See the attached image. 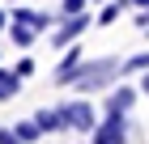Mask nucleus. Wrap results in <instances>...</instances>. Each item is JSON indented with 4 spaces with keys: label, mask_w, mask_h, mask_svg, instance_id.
I'll return each instance as SVG.
<instances>
[{
    "label": "nucleus",
    "mask_w": 149,
    "mask_h": 144,
    "mask_svg": "<svg viewBox=\"0 0 149 144\" xmlns=\"http://www.w3.org/2000/svg\"><path fill=\"white\" fill-rule=\"evenodd\" d=\"M64 119H68V132H85L90 136L98 127V110L90 102H64Z\"/></svg>",
    "instance_id": "f03ea898"
},
{
    "label": "nucleus",
    "mask_w": 149,
    "mask_h": 144,
    "mask_svg": "<svg viewBox=\"0 0 149 144\" xmlns=\"http://www.w3.org/2000/svg\"><path fill=\"white\" fill-rule=\"evenodd\" d=\"M132 102H136V89H132V85H115L111 98H107V114H128Z\"/></svg>",
    "instance_id": "39448f33"
},
{
    "label": "nucleus",
    "mask_w": 149,
    "mask_h": 144,
    "mask_svg": "<svg viewBox=\"0 0 149 144\" xmlns=\"http://www.w3.org/2000/svg\"><path fill=\"white\" fill-rule=\"evenodd\" d=\"M90 30V13H77V17H64V25H60L56 34H51V47H72L81 38V34Z\"/></svg>",
    "instance_id": "7ed1b4c3"
},
{
    "label": "nucleus",
    "mask_w": 149,
    "mask_h": 144,
    "mask_svg": "<svg viewBox=\"0 0 149 144\" xmlns=\"http://www.w3.org/2000/svg\"><path fill=\"white\" fill-rule=\"evenodd\" d=\"M4 25H9V13H0V30H4Z\"/></svg>",
    "instance_id": "f3484780"
},
{
    "label": "nucleus",
    "mask_w": 149,
    "mask_h": 144,
    "mask_svg": "<svg viewBox=\"0 0 149 144\" xmlns=\"http://www.w3.org/2000/svg\"><path fill=\"white\" fill-rule=\"evenodd\" d=\"M90 144H128V119L124 114H107L90 132Z\"/></svg>",
    "instance_id": "f257e3e1"
},
{
    "label": "nucleus",
    "mask_w": 149,
    "mask_h": 144,
    "mask_svg": "<svg viewBox=\"0 0 149 144\" xmlns=\"http://www.w3.org/2000/svg\"><path fill=\"white\" fill-rule=\"evenodd\" d=\"M141 93H149V72H145V76H141Z\"/></svg>",
    "instance_id": "dca6fc26"
},
{
    "label": "nucleus",
    "mask_w": 149,
    "mask_h": 144,
    "mask_svg": "<svg viewBox=\"0 0 149 144\" xmlns=\"http://www.w3.org/2000/svg\"><path fill=\"white\" fill-rule=\"evenodd\" d=\"M132 72H149V51H136V55L119 59V76H132Z\"/></svg>",
    "instance_id": "6e6552de"
},
{
    "label": "nucleus",
    "mask_w": 149,
    "mask_h": 144,
    "mask_svg": "<svg viewBox=\"0 0 149 144\" xmlns=\"http://www.w3.org/2000/svg\"><path fill=\"white\" fill-rule=\"evenodd\" d=\"M0 144H22V140H17V132H13V127H0Z\"/></svg>",
    "instance_id": "4468645a"
},
{
    "label": "nucleus",
    "mask_w": 149,
    "mask_h": 144,
    "mask_svg": "<svg viewBox=\"0 0 149 144\" xmlns=\"http://www.w3.org/2000/svg\"><path fill=\"white\" fill-rule=\"evenodd\" d=\"M13 132H17V140H22V144H34V140H43V127H38L34 119H22V123H13Z\"/></svg>",
    "instance_id": "1a4fd4ad"
},
{
    "label": "nucleus",
    "mask_w": 149,
    "mask_h": 144,
    "mask_svg": "<svg viewBox=\"0 0 149 144\" xmlns=\"http://www.w3.org/2000/svg\"><path fill=\"white\" fill-rule=\"evenodd\" d=\"M124 9H128L124 0H111V4H102V13H98V21H102V25H111V21H115V17H119Z\"/></svg>",
    "instance_id": "f8f14e48"
},
{
    "label": "nucleus",
    "mask_w": 149,
    "mask_h": 144,
    "mask_svg": "<svg viewBox=\"0 0 149 144\" xmlns=\"http://www.w3.org/2000/svg\"><path fill=\"white\" fill-rule=\"evenodd\" d=\"M81 68H85V55H81V47H64V64L56 68V85H72L81 76Z\"/></svg>",
    "instance_id": "20e7f679"
},
{
    "label": "nucleus",
    "mask_w": 149,
    "mask_h": 144,
    "mask_svg": "<svg viewBox=\"0 0 149 144\" xmlns=\"http://www.w3.org/2000/svg\"><path fill=\"white\" fill-rule=\"evenodd\" d=\"M34 34H38L34 25H26V21H17V17H13V25H9V38H13V47H17V51L34 43Z\"/></svg>",
    "instance_id": "0eeeda50"
},
{
    "label": "nucleus",
    "mask_w": 149,
    "mask_h": 144,
    "mask_svg": "<svg viewBox=\"0 0 149 144\" xmlns=\"http://www.w3.org/2000/svg\"><path fill=\"white\" fill-rule=\"evenodd\" d=\"M13 72H17V76H34V59H30V55H22V64H17V68H13Z\"/></svg>",
    "instance_id": "ddd939ff"
},
{
    "label": "nucleus",
    "mask_w": 149,
    "mask_h": 144,
    "mask_svg": "<svg viewBox=\"0 0 149 144\" xmlns=\"http://www.w3.org/2000/svg\"><path fill=\"white\" fill-rule=\"evenodd\" d=\"M34 123L43 127V136H47V132H68V119H64V106H47V110H38V114H34Z\"/></svg>",
    "instance_id": "423d86ee"
},
{
    "label": "nucleus",
    "mask_w": 149,
    "mask_h": 144,
    "mask_svg": "<svg viewBox=\"0 0 149 144\" xmlns=\"http://www.w3.org/2000/svg\"><path fill=\"white\" fill-rule=\"evenodd\" d=\"M128 9H149V0H124Z\"/></svg>",
    "instance_id": "2eb2a0df"
},
{
    "label": "nucleus",
    "mask_w": 149,
    "mask_h": 144,
    "mask_svg": "<svg viewBox=\"0 0 149 144\" xmlns=\"http://www.w3.org/2000/svg\"><path fill=\"white\" fill-rule=\"evenodd\" d=\"M77 13H90V0H60V17H77Z\"/></svg>",
    "instance_id": "9b49d317"
},
{
    "label": "nucleus",
    "mask_w": 149,
    "mask_h": 144,
    "mask_svg": "<svg viewBox=\"0 0 149 144\" xmlns=\"http://www.w3.org/2000/svg\"><path fill=\"white\" fill-rule=\"evenodd\" d=\"M98 4H111V0H98Z\"/></svg>",
    "instance_id": "a211bd4d"
},
{
    "label": "nucleus",
    "mask_w": 149,
    "mask_h": 144,
    "mask_svg": "<svg viewBox=\"0 0 149 144\" xmlns=\"http://www.w3.org/2000/svg\"><path fill=\"white\" fill-rule=\"evenodd\" d=\"M17 89H22V76H17V72H4V68H0V102L17 98Z\"/></svg>",
    "instance_id": "9d476101"
}]
</instances>
